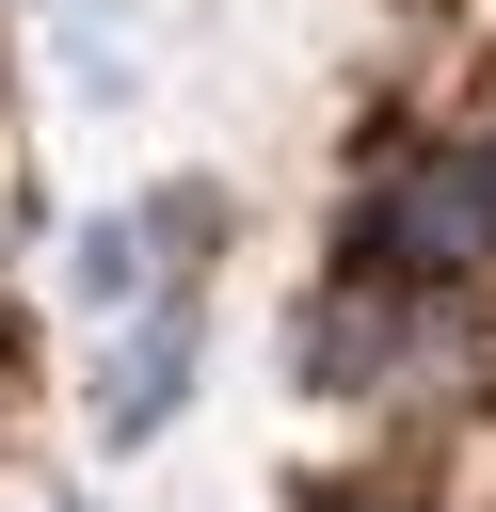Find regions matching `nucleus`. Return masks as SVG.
<instances>
[{
	"instance_id": "f03ea898",
	"label": "nucleus",
	"mask_w": 496,
	"mask_h": 512,
	"mask_svg": "<svg viewBox=\"0 0 496 512\" xmlns=\"http://www.w3.org/2000/svg\"><path fill=\"white\" fill-rule=\"evenodd\" d=\"M448 336H464L448 304H416V288H352V272H336V288L304 304V384H320V400H400Z\"/></svg>"
},
{
	"instance_id": "f257e3e1",
	"label": "nucleus",
	"mask_w": 496,
	"mask_h": 512,
	"mask_svg": "<svg viewBox=\"0 0 496 512\" xmlns=\"http://www.w3.org/2000/svg\"><path fill=\"white\" fill-rule=\"evenodd\" d=\"M336 272L352 288H416V304H448L464 272H496V144L480 128L384 144L368 192H352V224H336Z\"/></svg>"
},
{
	"instance_id": "20e7f679",
	"label": "nucleus",
	"mask_w": 496,
	"mask_h": 512,
	"mask_svg": "<svg viewBox=\"0 0 496 512\" xmlns=\"http://www.w3.org/2000/svg\"><path fill=\"white\" fill-rule=\"evenodd\" d=\"M304 512H432V496H384V480H352V496H304Z\"/></svg>"
},
{
	"instance_id": "7ed1b4c3",
	"label": "nucleus",
	"mask_w": 496,
	"mask_h": 512,
	"mask_svg": "<svg viewBox=\"0 0 496 512\" xmlns=\"http://www.w3.org/2000/svg\"><path fill=\"white\" fill-rule=\"evenodd\" d=\"M176 384H192V288H160L128 336H112V384H96V432L112 448H144L160 416H176Z\"/></svg>"
}]
</instances>
